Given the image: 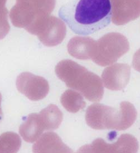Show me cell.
Instances as JSON below:
<instances>
[{
  "label": "cell",
  "mask_w": 140,
  "mask_h": 153,
  "mask_svg": "<svg viewBox=\"0 0 140 153\" xmlns=\"http://www.w3.org/2000/svg\"><path fill=\"white\" fill-rule=\"evenodd\" d=\"M132 66L136 71L140 73V48L134 54L132 60Z\"/></svg>",
  "instance_id": "cell-16"
},
{
  "label": "cell",
  "mask_w": 140,
  "mask_h": 153,
  "mask_svg": "<svg viewBox=\"0 0 140 153\" xmlns=\"http://www.w3.org/2000/svg\"><path fill=\"white\" fill-rule=\"evenodd\" d=\"M1 117H0V119H1Z\"/></svg>",
  "instance_id": "cell-17"
},
{
  "label": "cell",
  "mask_w": 140,
  "mask_h": 153,
  "mask_svg": "<svg viewBox=\"0 0 140 153\" xmlns=\"http://www.w3.org/2000/svg\"><path fill=\"white\" fill-rule=\"evenodd\" d=\"M96 42L91 37H74L68 43V53L77 59H90L92 58Z\"/></svg>",
  "instance_id": "cell-11"
},
{
  "label": "cell",
  "mask_w": 140,
  "mask_h": 153,
  "mask_svg": "<svg viewBox=\"0 0 140 153\" xmlns=\"http://www.w3.org/2000/svg\"><path fill=\"white\" fill-rule=\"evenodd\" d=\"M45 130V126L40 114L34 113L20 126L19 132L25 141L32 143L40 137Z\"/></svg>",
  "instance_id": "cell-12"
},
{
  "label": "cell",
  "mask_w": 140,
  "mask_h": 153,
  "mask_svg": "<svg viewBox=\"0 0 140 153\" xmlns=\"http://www.w3.org/2000/svg\"><path fill=\"white\" fill-rule=\"evenodd\" d=\"M44 122L46 130H54L58 129L63 120V115L56 105H49L40 113Z\"/></svg>",
  "instance_id": "cell-13"
},
{
  "label": "cell",
  "mask_w": 140,
  "mask_h": 153,
  "mask_svg": "<svg viewBox=\"0 0 140 153\" xmlns=\"http://www.w3.org/2000/svg\"><path fill=\"white\" fill-rule=\"evenodd\" d=\"M7 1L0 0V40L3 39L10 30L8 21V11L6 7Z\"/></svg>",
  "instance_id": "cell-15"
},
{
  "label": "cell",
  "mask_w": 140,
  "mask_h": 153,
  "mask_svg": "<svg viewBox=\"0 0 140 153\" xmlns=\"http://www.w3.org/2000/svg\"><path fill=\"white\" fill-rule=\"evenodd\" d=\"M111 19L116 25H124L140 16V0H111Z\"/></svg>",
  "instance_id": "cell-9"
},
{
  "label": "cell",
  "mask_w": 140,
  "mask_h": 153,
  "mask_svg": "<svg viewBox=\"0 0 140 153\" xmlns=\"http://www.w3.org/2000/svg\"><path fill=\"white\" fill-rule=\"evenodd\" d=\"M16 86L20 93L33 101L43 99L49 90L48 82L45 79L28 72L17 77Z\"/></svg>",
  "instance_id": "cell-8"
},
{
  "label": "cell",
  "mask_w": 140,
  "mask_h": 153,
  "mask_svg": "<svg viewBox=\"0 0 140 153\" xmlns=\"http://www.w3.org/2000/svg\"><path fill=\"white\" fill-rule=\"evenodd\" d=\"M56 75L70 89L79 91L87 100L99 102L104 88L100 77L70 60L61 61L55 67Z\"/></svg>",
  "instance_id": "cell-2"
},
{
  "label": "cell",
  "mask_w": 140,
  "mask_h": 153,
  "mask_svg": "<svg viewBox=\"0 0 140 153\" xmlns=\"http://www.w3.org/2000/svg\"><path fill=\"white\" fill-rule=\"evenodd\" d=\"M85 121L87 125L95 130L114 129L121 131L120 109L95 103L86 111Z\"/></svg>",
  "instance_id": "cell-5"
},
{
  "label": "cell",
  "mask_w": 140,
  "mask_h": 153,
  "mask_svg": "<svg viewBox=\"0 0 140 153\" xmlns=\"http://www.w3.org/2000/svg\"><path fill=\"white\" fill-rule=\"evenodd\" d=\"M129 50V42L124 35L110 32L96 41L91 59L99 66H107L116 62Z\"/></svg>",
  "instance_id": "cell-4"
},
{
  "label": "cell",
  "mask_w": 140,
  "mask_h": 153,
  "mask_svg": "<svg viewBox=\"0 0 140 153\" xmlns=\"http://www.w3.org/2000/svg\"><path fill=\"white\" fill-rule=\"evenodd\" d=\"M56 0H16L10 18L13 26L28 31L44 18L50 16Z\"/></svg>",
  "instance_id": "cell-3"
},
{
  "label": "cell",
  "mask_w": 140,
  "mask_h": 153,
  "mask_svg": "<svg viewBox=\"0 0 140 153\" xmlns=\"http://www.w3.org/2000/svg\"><path fill=\"white\" fill-rule=\"evenodd\" d=\"M110 0H70L59 16L75 33L87 36L105 28L111 19Z\"/></svg>",
  "instance_id": "cell-1"
},
{
  "label": "cell",
  "mask_w": 140,
  "mask_h": 153,
  "mask_svg": "<svg viewBox=\"0 0 140 153\" xmlns=\"http://www.w3.org/2000/svg\"><path fill=\"white\" fill-rule=\"evenodd\" d=\"M36 35L45 46H55L64 40L67 27L64 21L53 16H48L40 21L28 31Z\"/></svg>",
  "instance_id": "cell-6"
},
{
  "label": "cell",
  "mask_w": 140,
  "mask_h": 153,
  "mask_svg": "<svg viewBox=\"0 0 140 153\" xmlns=\"http://www.w3.org/2000/svg\"><path fill=\"white\" fill-rule=\"evenodd\" d=\"M137 140L132 135H121L116 143L108 144L102 139H97L91 145L82 147L80 153H136L139 150Z\"/></svg>",
  "instance_id": "cell-7"
},
{
  "label": "cell",
  "mask_w": 140,
  "mask_h": 153,
  "mask_svg": "<svg viewBox=\"0 0 140 153\" xmlns=\"http://www.w3.org/2000/svg\"><path fill=\"white\" fill-rule=\"evenodd\" d=\"M61 102L70 113H77L86 106V102L81 94L72 90H68L62 95Z\"/></svg>",
  "instance_id": "cell-14"
},
{
  "label": "cell",
  "mask_w": 140,
  "mask_h": 153,
  "mask_svg": "<svg viewBox=\"0 0 140 153\" xmlns=\"http://www.w3.org/2000/svg\"><path fill=\"white\" fill-rule=\"evenodd\" d=\"M131 76V67L126 64H115L104 69L102 81L107 89L118 91L128 84Z\"/></svg>",
  "instance_id": "cell-10"
}]
</instances>
